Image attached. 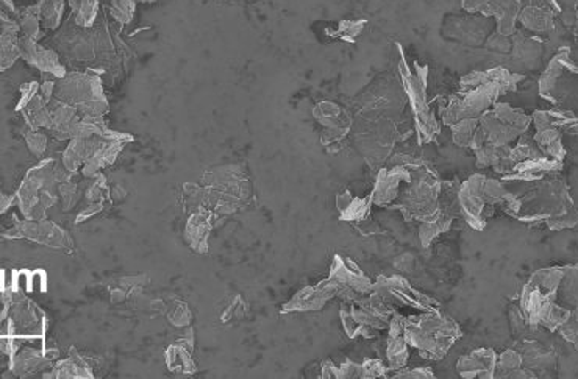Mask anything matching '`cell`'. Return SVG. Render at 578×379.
I'll return each mask as SVG.
<instances>
[{"label": "cell", "mask_w": 578, "mask_h": 379, "mask_svg": "<svg viewBox=\"0 0 578 379\" xmlns=\"http://www.w3.org/2000/svg\"><path fill=\"white\" fill-rule=\"evenodd\" d=\"M557 302L569 312L567 322L558 329L559 335L578 350V264L565 267Z\"/></svg>", "instance_id": "obj_1"}, {"label": "cell", "mask_w": 578, "mask_h": 379, "mask_svg": "<svg viewBox=\"0 0 578 379\" xmlns=\"http://www.w3.org/2000/svg\"><path fill=\"white\" fill-rule=\"evenodd\" d=\"M41 14V22L45 28H57L63 18L64 0H39L37 4Z\"/></svg>", "instance_id": "obj_2"}, {"label": "cell", "mask_w": 578, "mask_h": 379, "mask_svg": "<svg viewBox=\"0 0 578 379\" xmlns=\"http://www.w3.org/2000/svg\"><path fill=\"white\" fill-rule=\"evenodd\" d=\"M68 4L78 26H93L99 12V0H68Z\"/></svg>", "instance_id": "obj_3"}, {"label": "cell", "mask_w": 578, "mask_h": 379, "mask_svg": "<svg viewBox=\"0 0 578 379\" xmlns=\"http://www.w3.org/2000/svg\"><path fill=\"white\" fill-rule=\"evenodd\" d=\"M86 141L72 140L64 152V167L70 172L78 171L86 163Z\"/></svg>", "instance_id": "obj_4"}, {"label": "cell", "mask_w": 578, "mask_h": 379, "mask_svg": "<svg viewBox=\"0 0 578 379\" xmlns=\"http://www.w3.org/2000/svg\"><path fill=\"white\" fill-rule=\"evenodd\" d=\"M35 66H37L41 72H45V74H52V76L57 77L66 76L63 66L58 63V57L55 55V52L49 51V49L38 47V53H37Z\"/></svg>", "instance_id": "obj_5"}, {"label": "cell", "mask_w": 578, "mask_h": 379, "mask_svg": "<svg viewBox=\"0 0 578 379\" xmlns=\"http://www.w3.org/2000/svg\"><path fill=\"white\" fill-rule=\"evenodd\" d=\"M41 14H39L38 5L35 7L27 8L26 13L20 14V26L24 32V36L28 38L39 39L41 36Z\"/></svg>", "instance_id": "obj_6"}, {"label": "cell", "mask_w": 578, "mask_h": 379, "mask_svg": "<svg viewBox=\"0 0 578 379\" xmlns=\"http://www.w3.org/2000/svg\"><path fill=\"white\" fill-rule=\"evenodd\" d=\"M20 57L18 35L2 33V69H7Z\"/></svg>", "instance_id": "obj_7"}, {"label": "cell", "mask_w": 578, "mask_h": 379, "mask_svg": "<svg viewBox=\"0 0 578 379\" xmlns=\"http://www.w3.org/2000/svg\"><path fill=\"white\" fill-rule=\"evenodd\" d=\"M138 0H111V14L121 24H128L134 20V7Z\"/></svg>", "instance_id": "obj_8"}, {"label": "cell", "mask_w": 578, "mask_h": 379, "mask_svg": "<svg viewBox=\"0 0 578 379\" xmlns=\"http://www.w3.org/2000/svg\"><path fill=\"white\" fill-rule=\"evenodd\" d=\"M27 146L32 150L35 157H41L45 152L47 147V140L45 134L38 133L37 130H32L27 133Z\"/></svg>", "instance_id": "obj_9"}, {"label": "cell", "mask_w": 578, "mask_h": 379, "mask_svg": "<svg viewBox=\"0 0 578 379\" xmlns=\"http://www.w3.org/2000/svg\"><path fill=\"white\" fill-rule=\"evenodd\" d=\"M521 354L515 353V351H509V353L503 354L502 360H501V367H502V368H505V370H509V372H511V370H516V368H519V367H521Z\"/></svg>", "instance_id": "obj_10"}, {"label": "cell", "mask_w": 578, "mask_h": 379, "mask_svg": "<svg viewBox=\"0 0 578 379\" xmlns=\"http://www.w3.org/2000/svg\"><path fill=\"white\" fill-rule=\"evenodd\" d=\"M45 273L35 272L30 275V289L41 292L45 289Z\"/></svg>", "instance_id": "obj_11"}, {"label": "cell", "mask_w": 578, "mask_h": 379, "mask_svg": "<svg viewBox=\"0 0 578 379\" xmlns=\"http://www.w3.org/2000/svg\"><path fill=\"white\" fill-rule=\"evenodd\" d=\"M138 2H144V4H152L155 0H138Z\"/></svg>", "instance_id": "obj_12"}]
</instances>
